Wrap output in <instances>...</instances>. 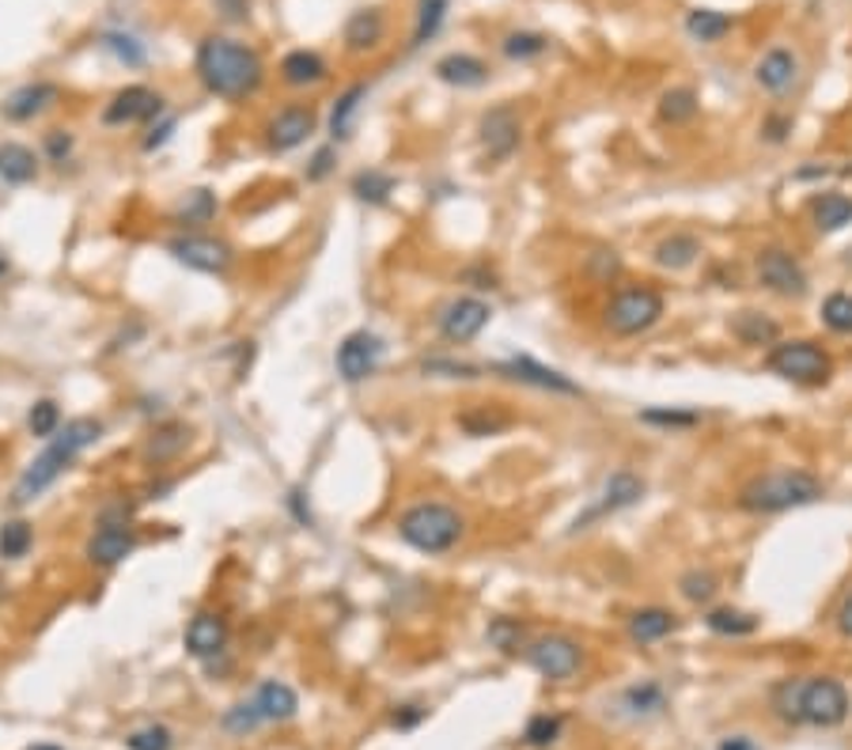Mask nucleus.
Returning <instances> with one entry per match:
<instances>
[{
  "label": "nucleus",
  "mask_w": 852,
  "mask_h": 750,
  "mask_svg": "<svg viewBox=\"0 0 852 750\" xmlns=\"http://www.w3.org/2000/svg\"><path fill=\"white\" fill-rule=\"evenodd\" d=\"M754 80L770 95H785L796 80H800V57L788 46H773L762 53V61L754 65Z\"/></svg>",
  "instance_id": "20"
},
{
  "label": "nucleus",
  "mask_w": 852,
  "mask_h": 750,
  "mask_svg": "<svg viewBox=\"0 0 852 750\" xmlns=\"http://www.w3.org/2000/svg\"><path fill=\"white\" fill-rule=\"evenodd\" d=\"M228 648V618L217 610H202L186 625V652L194 660H217Z\"/></svg>",
  "instance_id": "19"
},
{
  "label": "nucleus",
  "mask_w": 852,
  "mask_h": 750,
  "mask_svg": "<svg viewBox=\"0 0 852 750\" xmlns=\"http://www.w3.org/2000/svg\"><path fill=\"white\" fill-rule=\"evenodd\" d=\"M489 645L496 648V652H504V656H512V652H519L524 648V641H527V630L519 622H512V618H496L493 625H489Z\"/></svg>",
  "instance_id": "48"
},
{
  "label": "nucleus",
  "mask_w": 852,
  "mask_h": 750,
  "mask_svg": "<svg viewBox=\"0 0 852 750\" xmlns=\"http://www.w3.org/2000/svg\"><path fill=\"white\" fill-rule=\"evenodd\" d=\"M364 99H367V83H352V88H345L337 95L334 111H330V137H334V144H345L352 137Z\"/></svg>",
  "instance_id": "30"
},
{
  "label": "nucleus",
  "mask_w": 852,
  "mask_h": 750,
  "mask_svg": "<svg viewBox=\"0 0 852 750\" xmlns=\"http://www.w3.org/2000/svg\"><path fill=\"white\" fill-rule=\"evenodd\" d=\"M175 126H179V118H175V114H167V118L159 121V126H152V129H149V137H144V152L164 148V144L175 137Z\"/></svg>",
  "instance_id": "55"
},
{
  "label": "nucleus",
  "mask_w": 852,
  "mask_h": 750,
  "mask_svg": "<svg viewBox=\"0 0 852 750\" xmlns=\"http://www.w3.org/2000/svg\"><path fill=\"white\" fill-rule=\"evenodd\" d=\"M383 30H387V20H383L379 8H360V12H352L345 20L341 42L349 53H367L383 42Z\"/></svg>",
  "instance_id": "23"
},
{
  "label": "nucleus",
  "mask_w": 852,
  "mask_h": 750,
  "mask_svg": "<svg viewBox=\"0 0 852 750\" xmlns=\"http://www.w3.org/2000/svg\"><path fill=\"white\" fill-rule=\"evenodd\" d=\"M732 27L735 20L727 12H720V8H689L686 12V35L701 46L720 42L724 35H732Z\"/></svg>",
  "instance_id": "32"
},
{
  "label": "nucleus",
  "mask_w": 852,
  "mask_h": 750,
  "mask_svg": "<svg viewBox=\"0 0 852 750\" xmlns=\"http://www.w3.org/2000/svg\"><path fill=\"white\" fill-rule=\"evenodd\" d=\"M765 368L796 387H826L834 375V361L818 341L811 338H788L765 353Z\"/></svg>",
  "instance_id": "6"
},
{
  "label": "nucleus",
  "mask_w": 852,
  "mask_h": 750,
  "mask_svg": "<svg viewBox=\"0 0 852 750\" xmlns=\"http://www.w3.org/2000/svg\"><path fill=\"white\" fill-rule=\"evenodd\" d=\"M644 425H656V428H694L701 425V413L697 410H667V405H651V410L641 413Z\"/></svg>",
  "instance_id": "49"
},
{
  "label": "nucleus",
  "mask_w": 852,
  "mask_h": 750,
  "mask_svg": "<svg viewBox=\"0 0 852 750\" xmlns=\"http://www.w3.org/2000/svg\"><path fill=\"white\" fill-rule=\"evenodd\" d=\"M99 46H103V53H111V57L126 68H141L144 61H149L144 42L137 35H129V30H106V35H99Z\"/></svg>",
  "instance_id": "36"
},
{
  "label": "nucleus",
  "mask_w": 852,
  "mask_h": 750,
  "mask_svg": "<svg viewBox=\"0 0 852 750\" xmlns=\"http://www.w3.org/2000/svg\"><path fill=\"white\" fill-rule=\"evenodd\" d=\"M129 750H171L175 747V736L171 728H164V724H144V728H137L133 736L126 739Z\"/></svg>",
  "instance_id": "51"
},
{
  "label": "nucleus",
  "mask_w": 852,
  "mask_h": 750,
  "mask_svg": "<svg viewBox=\"0 0 852 750\" xmlns=\"http://www.w3.org/2000/svg\"><path fill=\"white\" fill-rule=\"evenodd\" d=\"M330 76V65L319 50H292L281 61V80L288 88H314Z\"/></svg>",
  "instance_id": "25"
},
{
  "label": "nucleus",
  "mask_w": 852,
  "mask_h": 750,
  "mask_svg": "<svg viewBox=\"0 0 852 750\" xmlns=\"http://www.w3.org/2000/svg\"><path fill=\"white\" fill-rule=\"evenodd\" d=\"M30 546H35V531H30L27 519H8V523H0V557H4V561L27 557Z\"/></svg>",
  "instance_id": "40"
},
{
  "label": "nucleus",
  "mask_w": 852,
  "mask_h": 750,
  "mask_svg": "<svg viewBox=\"0 0 852 750\" xmlns=\"http://www.w3.org/2000/svg\"><path fill=\"white\" fill-rule=\"evenodd\" d=\"M674 630H679V618L663 607H641L629 615V637L636 645H656V641L671 637Z\"/></svg>",
  "instance_id": "28"
},
{
  "label": "nucleus",
  "mask_w": 852,
  "mask_h": 750,
  "mask_svg": "<svg viewBox=\"0 0 852 750\" xmlns=\"http://www.w3.org/2000/svg\"><path fill=\"white\" fill-rule=\"evenodd\" d=\"M501 50L508 61H531V57H542V53L550 50V38L534 35V30H512V35H504Z\"/></svg>",
  "instance_id": "44"
},
{
  "label": "nucleus",
  "mask_w": 852,
  "mask_h": 750,
  "mask_svg": "<svg viewBox=\"0 0 852 750\" xmlns=\"http://www.w3.org/2000/svg\"><path fill=\"white\" fill-rule=\"evenodd\" d=\"M489 372L501 375V379L524 383V387L550 390V395L583 398V387H580V383H572L565 372H557V368H546V364H539V361H534V357H508V361H501V364H489Z\"/></svg>",
  "instance_id": "15"
},
{
  "label": "nucleus",
  "mask_w": 852,
  "mask_h": 750,
  "mask_svg": "<svg viewBox=\"0 0 852 750\" xmlns=\"http://www.w3.org/2000/svg\"><path fill=\"white\" fill-rule=\"evenodd\" d=\"M30 750H57V747H30Z\"/></svg>",
  "instance_id": "62"
},
{
  "label": "nucleus",
  "mask_w": 852,
  "mask_h": 750,
  "mask_svg": "<svg viewBox=\"0 0 852 750\" xmlns=\"http://www.w3.org/2000/svg\"><path fill=\"white\" fill-rule=\"evenodd\" d=\"M383 357H387V341H383L379 334L352 331V334H345L341 346H337L334 364H337V375H341L349 387H357V383L372 379V375L383 368Z\"/></svg>",
  "instance_id": "11"
},
{
  "label": "nucleus",
  "mask_w": 852,
  "mask_h": 750,
  "mask_svg": "<svg viewBox=\"0 0 852 750\" xmlns=\"http://www.w3.org/2000/svg\"><path fill=\"white\" fill-rule=\"evenodd\" d=\"M811 217H815L818 232H826V235L845 232L852 224V197L841 194V190H826V194H818L815 205H811Z\"/></svg>",
  "instance_id": "31"
},
{
  "label": "nucleus",
  "mask_w": 852,
  "mask_h": 750,
  "mask_svg": "<svg viewBox=\"0 0 852 750\" xmlns=\"http://www.w3.org/2000/svg\"><path fill=\"white\" fill-rule=\"evenodd\" d=\"M4 270H8V258H4V255H0V273H4Z\"/></svg>",
  "instance_id": "61"
},
{
  "label": "nucleus",
  "mask_w": 852,
  "mask_h": 750,
  "mask_svg": "<svg viewBox=\"0 0 852 750\" xmlns=\"http://www.w3.org/2000/svg\"><path fill=\"white\" fill-rule=\"evenodd\" d=\"M732 338L750 349H762V346L773 349L780 341V326H777V319L762 315V311H739V315L732 319Z\"/></svg>",
  "instance_id": "26"
},
{
  "label": "nucleus",
  "mask_w": 852,
  "mask_h": 750,
  "mask_svg": "<svg viewBox=\"0 0 852 750\" xmlns=\"http://www.w3.org/2000/svg\"><path fill=\"white\" fill-rule=\"evenodd\" d=\"M679 592H682V599L686 603H712L717 599V592H720V580H717V572H709V569H689V572H682L679 577Z\"/></svg>",
  "instance_id": "42"
},
{
  "label": "nucleus",
  "mask_w": 852,
  "mask_h": 750,
  "mask_svg": "<svg viewBox=\"0 0 852 750\" xmlns=\"http://www.w3.org/2000/svg\"><path fill=\"white\" fill-rule=\"evenodd\" d=\"M46 152H50L53 164H65L73 156V137L65 129H53V133H46Z\"/></svg>",
  "instance_id": "56"
},
{
  "label": "nucleus",
  "mask_w": 852,
  "mask_h": 750,
  "mask_svg": "<svg viewBox=\"0 0 852 750\" xmlns=\"http://www.w3.org/2000/svg\"><path fill=\"white\" fill-rule=\"evenodd\" d=\"M697 258H701V240H697L694 232H671L667 240L656 243V250H651V262H656L659 270H667V273L689 270Z\"/></svg>",
  "instance_id": "24"
},
{
  "label": "nucleus",
  "mask_w": 852,
  "mask_h": 750,
  "mask_svg": "<svg viewBox=\"0 0 852 750\" xmlns=\"http://www.w3.org/2000/svg\"><path fill=\"white\" fill-rule=\"evenodd\" d=\"M823 326L834 334H852V293H830L823 300Z\"/></svg>",
  "instance_id": "46"
},
{
  "label": "nucleus",
  "mask_w": 852,
  "mask_h": 750,
  "mask_svg": "<svg viewBox=\"0 0 852 750\" xmlns=\"http://www.w3.org/2000/svg\"><path fill=\"white\" fill-rule=\"evenodd\" d=\"M197 80L205 83V91L217 99H228V103H240V99H250L266 80V65L250 46L235 42V38L224 35H209L202 46H197Z\"/></svg>",
  "instance_id": "1"
},
{
  "label": "nucleus",
  "mask_w": 852,
  "mask_h": 750,
  "mask_svg": "<svg viewBox=\"0 0 852 750\" xmlns=\"http://www.w3.org/2000/svg\"><path fill=\"white\" fill-rule=\"evenodd\" d=\"M663 311H667V303H663V293H659V288L625 285L610 296L603 323L614 338H641V334H648L651 326L663 319Z\"/></svg>",
  "instance_id": "5"
},
{
  "label": "nucleus",
  "mask_w": 852,
  "mask_h": 750,
  "mask_svg": "<svg viewBox=\"0 0 852 750\" xmlns=\"http://www.w3.org/2000/svg\"><path fill=\"white\" fill-rule=\"evenodd\" d=\"M99 436H103V425H99L95 417H73L61 425V432L53 436L50 443H46L42 455H35L27 463V470L20 474V481H15L12 489V504L15 508H23V504L38 501V496L46 493V489L53 486V481L61 478V474L68 470V466L76 463V458L83 455V451L91 448V443H99Z\"/></svg>",
  "instance_id": "2"
},
{
  "label": "nucleus",
  "mask_w": 852,
  "mask_h": 750,
  "mask_svg": "<svg viewBox=\"0 0 852 750\" xmlns=\"http://www.w3.org/2000/svg\"><path fill=\"white\" fill-rule=\"evenodd\" d=\"M717 750H758V747H754V743H750V739H747V736H727V739H724V743H720Z\"/></svg>",
  "instance_id": "60"
},
{
  "label": "nucleus",
  "mask_w": 852,
  "mask_h": 750,
  "mask_svg": "<svg viewBox=\"0 0 852 750\" xmlns=\"http://www.w3.org/2000/svg\"><path fill=\"white\" fill-rule=\"evenodd\" d=\"M459 425H463L470 436H493L508 425V417H504V413H489V410H470L459 417Z\"/></svg>",
  "instance_id": "53"
},
{
  "label": "nucleus",
  "mask_w": 852,
  "mask_h": 750,
  "mask_svg": "<svg viewBox=\"0 0 852 750\" xmlns=\"http://www.w3.org/2000/svg\"><path fill=\"white\" fill-rule=\"evenodd\" d=\"M701 111V99L694 88H671L659 95V121L663 126H689Z\"/></svg>",
  "instance_id": "34"
},
{
  "label": "nucleus",
  "mask_w": 852,
  "mask_h": 750,
  "mask_svg": "<svg viewBox=\"0 0 852 750\" xmlns=\"http://www.w3.org/2000/svg\"><path fill=\"white\" fill-rule=\"evenodd\" d=\"M137 549V531L133 523H99V531L83 542V557L95 569H114Z\"/></svg>",
  "instance_id": "18"
},
{
  "label": "nucleus",
  "mask_w": 852,
  "mask_h": 750,
  "mask_svg": "<svg viewBox=\"0 0 852 750\" xmlns=\"http://www.w3.org/2000/svg\"><path fill=\"white\" fill-rule=\"evenodd\" d=\"M527 663H531L542 678H550V683H568V678L580 675L583 648H580V641L565 637V633H546V637L527 645Z\"/></svg>",
  "instance_id": "10"
},
{
  "label": "nucleus",
  "mask_w": 852,
  "mask_h": 750,
  "mask_svg": "<svg viewBox=\"0 0 852 750\" xmlns=\"http://www.w3.org/2000/svg\"><path fill=\"white\" fill-rule=\"evenodd\" d=\"M489 323H493V308H489L481 296H455V300L443 303L440 315H436V331H440V338L451 341V346L474 341Z\"/></svg>",
  "instance_id": "12"
},
{
  "label": "nucleus",
  "mask_w": 852,
  "mask_h": 750,
  "mask_svg": "<svg viewBox=\"0 0 852 750\" xmlns=\"http://www.w3.org/2000/svg\"><path fill=\"white\" fill-rule=\"evenodd\" d=\"M826 496V486L818 474L803 470V466H777V470L754 474L747 486L739 489L735 504L747 516H780V512L808 508Z\"/></svg>",
  "instance_id": "3"
},
{
  "label": "nucleus",
  "mask_w": 852,
  "mask_h": 750,
  "mask_svg": "<svg viewBox=\"0 0 852 750\" xmlns=\"http://www.w3.org/2000/svg\"><path fill=\"white\" fill-rule=\"evenodd\" d=\"M421 372L436 375V379H478V375H481V368L463 364V361H451V357H433V361L421 364Z\"/></svg>",
  "instance_id": "52"
},
{
  "label": "nucleus",
  "mask_w": 852,
  "mask_h": 750,
  "mask_svg": "<svg viewBox=\"0 0 852 750\" xmlns=\"http://www.w3.org/2000/svg\"><path fill=\"white\" fill-rule=\"evenodd\" d=\"M190 443V428L186 425H164L152 432L149 448H144V458L149 463H167V458H175L182 448Z\"/></svg>",
  "instance_id": "38"
},
{
  "label": "nucleus",
  "mask_w": 852,
  "mask_h": 750,
  "mask_svg": "<svg viewBox=\"0 0 852 750\" xmlns=\"http://www.w3.org/2000/svg\"><path fill=\"white\" fill-rule=\"evenodd\" d=\"M852 709V698L845 690V683L830 675H815L800 683V724H811V728H838L845 724Z\"/></svg>",
  "instance_id": "7"
},
{
  "label": "nucleus",
  "mask_w": 852,
  "mask_h": 750,
  "mask_svg": "<svg viewBox=\"0 0 852 750\" xmlns=\"http://www.w3.org/2000/svg\"><path fill=\"white\" fill-rule=\"evenodd\" d=\"M220 202L212 190H190L186 202L179 205V224H209L212 217H217Z\"/></svg>",
  "instance_id": "45"
},
{
  "label": "nucleus",
  "mask_w": 852,
  "mask_h": 750,
  "mask_svg": "<svg viewBox=\"0 0 852 750\" xmlns=\"http://www.w3.org/2000/svg\"><path fill=\"white\" fill-rule=\"evenodd\" d=\"M61 405L53 402V398H38L35 405H30V413H27V428H30V436H38V440H53V436L61 432Z\"/></svg>",
  "instance_id": "43"
},
{
  "label": "nucleus",
  "mask_w": 852,
  "mask_h": 750,
  "mask_svg": "<svg viewBox=\"0 0 852 750\" xmlns=\"http://www.w3.org/2000/svg\"><path fill=\"white\" fill-rule=\"evenodd\" d=\"M451 0H417V23H413V46H425L440 35L443 20H448Z\"/></svg>",
  "instance_id": "39"
},
{
  "label": "nucleus",
  "mask_w": 852,
  "mask_h": 750,
  "mask_svg": "<svg viewBox=\"0 0 852 750\" xmlns=\"http://www.w3.org/2000/svg\"><path fill=\"white\" fill-rule=\"evenodd\" d=\"M466 534V519L459 508L443 501H417L413 508H405L398 516V539L405 542L410 549L428 557H443L463 542Z\"/></svg>",
  "instance_id": "4"
},
{
  "label": "nucleus",
  "mask_w": 852,
  "mask_h": 750,
  "mask_svg": "<svg viewBox=\"0 0 852 750\" xmlns=\"http://www.w3.org/2000/svg\"><path fill=\"white\" fill-rule=\"evenodd\" d=\"M38 179V156L20 141L0 144V182L4 186H27Z\"/></svg>",
  "instance_id": "29"
},
{
  "label": "nucleus",
  "mask_w": 852,
  "mask_h": 750,
  "mask_svg": "<svg viewBox=\"0 0 852 750\" xmlns=\"http://www.w3.org/2000/svg\"><path fill=\"white\" fill-rule=\"evenodd\" d=\"M349 190H352V197L364 205H387L390 194L398 190V179L390 171H383V167H364V171L352 174Z\"/></svg>",
  "instance_id": "33"
},
{
  "label": "nucleus",
  "mask_w": 852,
  "mask_h": 750,
  "mask_svg": "<svg viewBox=\"0 0 852 750\" xmlns=\"http://www.w3.org/2000/svg\"><path fill=\"white\" fill-rule=\"evenodd\" d=\"M167 255L186 270L205 273V277H224L235 262L232 247L224 240H212V235H179V240L167 243Z\"/></svg>",
  "instance_id": "13"
},
{
  "label": "nucleus",
  "mask_w": 852,
  "mask_h": 750,
  "mask_svg": "<svg viewBox=\"0 0 852 750\" xmlns=\"http://www.w3.org/2000/svg\"><path fill=\"white\" fill-rule=\"evenodd\" d=\"M838 630H841V637H852V595H845V603H841V610H838Z\"/></svg>",
  "instance_id": "59"
},
{
  "label": "nucleus",
  "mask_w": 852,
  "mask_h": 750,
  "mask_svg": "<svg viewBox=\"0 0 852 750\" xmlns=\"http://www.w3.org/2000/svg\"><path fill=\"white\" fill-rule=\"evenodd\" d=\"M754 270H758V281H762L770 293L785 296V300H803L811 288L803 266L796 262V255H788L785 247H765L762 255H758Z\"/></svg>",
  "instance_id": "14"
},
{
  "label": "nucleus",
  "mask_w": 852,
  "mask_h": 750,
  "mask_svg": "<svg viewBox=\"0 0 852 750\" xmlns=\"http://www.w3.org/2000/svg\"><path fill=\"white\" fill-rule=\"evenodd\" d=\"M255 701H258V709H262L266 724H284L299 713L296 690H292L288 683H281V678H266V683L255 690Z\"/></svg>",
  "instance_id": "27"
},
{
  "label": "nucleus",
  "mask_w": 852,
  "mask_h": 750,
  "mask_svg": "<svg viewBox=\"0 0 852 750\" xmlns=\"http://www.w3.org/2000/svg\"><path fill=\"white\" fill-rule=\"evenodd\" d=\"M788 129H792V118H777V114H773V118H765V126H762V137L770 144H780L788 137Z\"/></svg>",
  "instance_id": "57"
},
{
  "label": "nucleus",
  "mask_w": 852,
  "mask_h": 750,
  "mask_svg": "<svg viewBox=\"0 0 852 750\" xmlns=\"http://www.w3.org/2000/svg\"><path fill=\"white\" fill-rule=\"evenodd\" d=\"M644 493H648V486H644L641 474H633V470H614L610 478L603 481V489L595 493V501H591L588 508H583L580 516L572 519V527H568V531H572V534H576V531H588V527L598 523V519L618 516V512H625V508H633V504H641Z\"/></svg>",
  "instance_id": "8"
},
{
  "label": "nucleus",
  "mask_w": 852,
  "mask_h": 750,
  "mask_svg": "<svg viewBox=\"0 0 852 750\" xmlns=\"http://www.w3.org/2000/svg\"><path fill=\"white\" fill-rule=\"evenodd\" d=\"M334 164H337V148L334 144H326V148H319L311 156V164H307V182H322V179H330V171H334Z\"/></svg>",
  "instance_id": "54"
},
{
  "label": "nucleus",
  "mask_w": 852,
  "mask_h": 750,
  "mask_svg": "<svg viewBox=\"0 0 852 750\" xmlns=\"http://www.w3.org/2000/svg\"><path fill=\"white\" fill-rule=\"evenodd\" d=\"M61 99V88L50 80H35V83H23V88H15L12 95L4 99V118L8 121H35L38 114H46L53 103Z\"/></svg>",
  "instance_id": "21"
},
{
  "label": "nucleus",
  "mask_w": 852,
  "mask_h": 750,
  "mask_svg": "<svg viewBox=\"0 0 852 750\" xmlns=\"http://www.w3.org/2000/svg\"><path fill=\"white\" fill-rule=\"evenodd\" d=\"M621 706L629 709L633 716H656L667 709V694L659 683H651V678H644V683H633L625 694H621Z\"/></svg>",
  "instance_id": "37"
},
{
  "label": "nucleus",
  "mask_w": 852,
  "mask_h": 750,
  "mask_svg": "<svg viewBox=\"0 0 852 750\" xmlns=\"http://www.w3.org/2000/svg\"><path fill=\"white\" fill-rule=\"evenodd\" d=\"M436 76H440L443 83H451V88H486L489 83V65L481 57H474V53H443L440 61H436Z\"/></svg>",
  "instance_id": "22"
},
{
  "label": "nucleus",
  "mask_w": 852,
  "mask_h": 750,
  "mask_svg": "<svg viewBox=\"0 0 852 750\" xmlns=\"http://www.w3.org/2000/svg\"><path fill=\"white\" fill-rule=\"evenodd\" d=\"M478 141L489 164H504V159L516 156L519 144H524V118H519L516 106L512 103L489 106L478 121Z\"/></svg>",
  "instance_id": "9"
},
{
  "label": "nucleus",
  "mask_w": 852,
  "mask_h": 750,
  "mask_svg": "<svg viewBox=\"0 0 852 750\" xmlns=\"http://www.w3.org/2000/svg\"><path fill=\"white\" fill-rule=\"evenodd\" d=\"M266 724L262 709H258V701H235L232 709H224V716H220V728L232 732V736H250V732H258Z\"/></svg>",
  "instance_id": "41"
},
{
  "label": "nucleus",
  "mask_w": 852,
  "mask_h": 750,
  "mask_svg": "<svg viewBox=\"0 0 852 750\" xmlns=\"http://www.w3.org/2000/svg\"><path fill=\"white\" fill-rule=\"evenodd\" d=\"M705 625H709L712 633H720V637H750V633H758L762 618L747 615V610H739V607H717L705 615Z\"/></svg>",
  "instance_id": "35"
},
{
  "label": "nucleus",
  "mask_w": 852,
  "mask_h": 750,
  "mask_svg": "<svg viewBox=\"0 0 852 750\" xmlns=\"http://www.w3.org/2000/svg\"><path fill=\"white\" fill-rule=\"evenodd\" d=\"M421 721H425V709L417 706H402V713H395V728H413Z\"/></svg>",
  "instance_id": "58"
},
{
  "label": "nucleus",
  "mask_w": 852,
  "mask_h": 750,
  "mask_svg": "<svg viewBox=\"0 0 852 750\" xmlns=\"http://www.w3.org/2000/svg\"><path fill=\"white\" fill-rule=\"evenodd\" d=\"M167 114V103L159 91L144 88V83H129L121 88L111 103L103 106V121L106 126H141V121H152Z\"/></svg>",
  "instance_id": "16"
},
{
  "label": "nucleus",
  "mask_w": 852,
  "mask_h": 750,
  "mask_svg": "<svg viewBox=\"0 0 852 750\" xmlns=\"http://www.w3.org/2000/svg\"><path fill=\"white\" fill-rule=\"evenodd\" d=\"M800 683L803 678H785V683L773 686L770 701H773V713L788 724H800Z\"/></svg>",
  "instance_id": "47"
},
{
  "label": "nucleus",
  "mask_w": 852,
  "mask_h": 750,
  "mask_svg": "<svg viewBox=\"0 0 852 750\" xmlns=\"http://www.w3.org/2000/svg\"><path fill=\"white\" fill-rule=\"evenodd\" d=\"M557 736H561V716H550V713L531 716L524 728L527 747H550V743H557Z\"/></svg>",
  "instance_id": "50"
},
{
  "label": "nucleus",
  "mask_w": 852,
  "mask_h": 750,
  "mask_svg": "<svg viewBox=\"0 0 852 750\" xmlns=\"http://www.w3.org/2000/svg\"><path fill=\"white\" fill-rule=\"evenodd\" d=\"M314 129H319V118L311 106H284L266 126V144H270V152L284 156V152H296L299 144L311 141Z\"/></svg>",
  "instance_id": "17"
}]
</instances>
